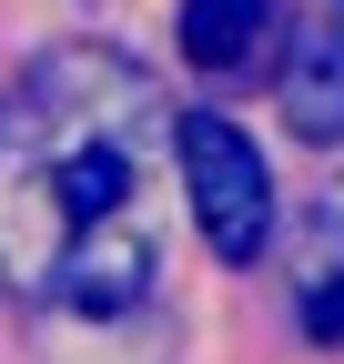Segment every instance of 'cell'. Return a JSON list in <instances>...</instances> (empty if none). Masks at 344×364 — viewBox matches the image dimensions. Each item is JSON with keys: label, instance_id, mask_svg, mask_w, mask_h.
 <instances>
[{"label": "cell", "instance_id": "obj_6", "mask_svg": "<svg viewBox=\"0 0 344 364\" xmlns=\"http://www.w3.org/2000/svg\"><path fill=\"white\" fill-rule=\"evenodd\" d=\"M304 344H344V273L304 284Z\"/></svg>", "mask_w": 344, "mask_h": 364}, {"label": "cell", "instance_id": "obj_2", "mask_svg": "<svg viewBox=\"0 0 344 364\" xmlns=\"http://www.w3.org/2000/svg\"><path fill=\"white\" fill-rule=\"evenodd\" d=\"M183 203L203 223L213 263H253L274 233V172L223 112H183Z\"/></svg>", "mask_w": 344, "mask_h": 364}, {"label": "cell", "instance_id": "obj_1", "mask_svg": "<svg viewBox=\"0 0 344 364\" xmlns=\"http://www.w3.org/2000/svg\"><path fill=\"white\" fill-rule=\"evenodd\" d=\"M172 172L183 122L162 81L112 41L41 51L0 102V294L51 364L71 344H162Z\"/></svg>", "mask_w": 344, "mask_h": 364}, {"label": "cell", "instance_id": "obj_4", "mask_svg": "<svg viewBox=\"0 0 344 364\" xmlns=\"http://www.w3.org/2000/svg\"><path fill=\"white\" fill-rule=\"evenodd\" d=\"M284 31V0H183V61L193 71H253Z\"/></svg>", "mask_w": 344, "mask_h": 364}, {"label": "cell", "instance_id": "obj_3", "mask_svg": "<svg viewBox=\"0 0 344 364\" xmlns=\"http://www.w3.org/2000/svg\"><path fill=\"white\" fill-rule=\"evenodd\" d=\"M284 132L314 152L344 142V0H324L284 51Z\"/></svg>", "mask_w": 344, "mask_h": 364}, {"label": "cell", "instance_id": "obj_5", "mask_svg": "<svg viewBox=\"0 0 344 364\" xmlns=\"http://www.w3.org/2000/svg\"><path fill=\"white\" fill-rule=\"evenodd\" d=\"M314 273H344V182H324L304 203V284Z\"/></svg>", "mask_w": 344, "mask_h": 364}]
</instances>
